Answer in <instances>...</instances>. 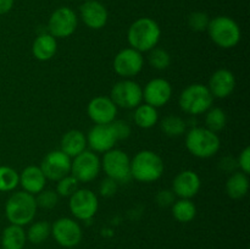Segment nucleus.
Instances as JSON below:
<instances>
[{
    "label": "nucleus",
    "instance_id": "obj_14",
    "mask_svg": "<svg viewBox=\"0 0 250 249\" xmlns=\"http://www.w3.org/2000/svg\"><path fill=\"white\" fill-rule=\"evenodd\" d=\"M143 65V55L133 48L122 49L114 59L115 72L122 78H133L141 72Z\"/></svg>",
    "mask_w": 250,
    "mask_h": 249
},
{
    "label": "nucleus",
    "instance_id": "obj_23",
    "mask_svg": "<svg viewBox=\"0 0 250 249\" xmlns=\"http://www.w3.org/2000/svg\"><path fill=\"white\" fill-rule=\"evenodd\" d=\"M58 51V42L51 34H39L32 44V54L39 61H48L55 56Z\"/></svg>",
    "mask_w": 250,
    "mask_h": 249
},
{
    "label": "nucleus",
    "instance_id": "obj_21",
    "mask_svg": "<svg viewBox=\"0 0 250 249\" xmlns=\"http://www.w3.org/2000/svg\"><path fill=\"white\" fill-rule=\"evenodd\" d=\"M19 183L24 192L32 195L38 194L45 188L46 178L39 166H27L19 175Z\"/></svg>",
    "mask_w": 250,
    "mask_h": 249
},
{
    "label": "nucleus",
    "instance_id": "obj_2",
    "mask_svg": "<svg viewBox=\"0 0 250 249\" xmlns=\"http://www.w3.org/2000/svg\"><path fill=\"white\" fill-rule=\"evenodd\" d=\"M36 197L24 190L12 193L5 204V216L11 225L26 226L31 224L37 214Z\"/></svg>",
    "mask_w": 250,
    "mask_h": 249
},
{
    "label": "nucleus",
    "instance_id": "obj_17",
    "mask_svg": "<svg viewBox=\"0 0 250 249\" xmlns=\"http://www.w3.org/2000/svg\"><path fill=\"white\" fill-rule=\"evenodd\" d=\"M172 97V85L164 78H154L149 81L143 89V99L146 104L154 107H161L167 104Z\"/></svg>",
    "mask_w": 250,
    "mask_h": 249
},
{
    "label": "nucleus",
    "instance_id": "obj_10",
    "mask_svg": "<svg viewBox=\"0 0 250 249\" xmlns=\"http://www.w3.org/2000/svg\"><path fill=\"white\" fill-rule=\"evenodd\" d=\"M51 236L59 246L72 249L81 243L83 232L75 219L60 217L51 225Z\"/></svg>",
    "mask_w": 250,
    "mask_h": 249
},
{
    "label": "nucleus",
    "instance_id": "obj_25",
    "mask_svg": "<svg viewBox=\"0 0 250 249\" xmlns=\"http://www.w3.org/2000/svg\"><path fill=\"white\" fill-rule=\"evenodd\" d=\"M249 190V177L242 171H236L226 182V193L232 199H242L248 194Z\"/></svg>",
    "mask_w": 250,
    "mask_h": 249
},
{
    "label": "nucleus",
    "instance_id": "obj_31",
    "mask_svg": "<svg viewBox=\"0 0 250 249\" xmlns=\"http://www.w3.org/2000/svg\"><path fill=\"white\" fill-rule=\"evenodd\" d=\"M19 173L10 166H0V192H11L19 186Z\"/></svg>",
    "mask_w": 250,
    "mask_h": 249
},
{
    "label": "nucleus",
    "instance_id": "obj_24",
    "mask_svg": "<svg viewBox=\"0 0 250 249\" xmlns=\"http://www.w3.org/2000/svg\"><path fill=\"white\" fill-rule=\"evenodd\" d=\"M27 236L23 227L11 225L5 227L1 234V249H23Z\"/></svg>",
    "mask_w": 250,
    "mask_h": 249
},
{
    "label": "nucleus",
    "instance_id": "obj_41",
    "mask_svg": "<svg viewBox=\"0 0 250 249\" xmlns=\"http://www.w3.org/2000/svg\"><path fill=\"white\" fill-rule=\"evenodd\" d=\"M14 6V0H0V15H5Z\"/></svg>",
    "mask_w": 250,
    "mask_h": 249
},
{
    "label": "nucleus",
    "instance_id": "obj_18",
    "mask_svg": "<svg viewBox=\"0 0 250 249\" xmlns=\"http://www.w3.org/2000/svg\"><path fill=\"white\" fill-rule=\"evenodd\" d=\"M202 187L199 175L192 170L181 171L172 182V192L180 199H190L195 197Z\"/></svg>",
    "mask_w": 250,
    "mask_h": 249
},
{
    "label": "nucleus",
    "instance_id": "obj_35",
    "mask_svg": "<svg viewBox=\"0 0 250 249\" xmlns=\"http://www.w3.org/2000/svg\"><path fill=\"white\" fill-rule=\"evenodd\" d=\"M37 207L42 208V209H53L58 205L59 203V195L55 190L45 189L44 188L42 192H39L36 197Z\"/></svg>",
    "mask_w": 250,
    "mask_h": 249
},
{
    "label": "nucleus",
    "instance_id": "obj_16",
    "mask_svg": "<svg viewBox=\"0 0 250 249\" xmlns=\"http://www.w3.org/2000/svg\"><path fill=\"white\" fill-rule=\"evenodd\" d=\"M87 145L94 153H106L117 143V138L111 124H95L90 128L87 136Z\"/></svg>",
    "mask_w": 250,
    "mask_h": 249
},
{
    "label": "nucleus",
    "instance_id": "obj_30",
    "mask_svg": "<svg viewBox=\"0 0 250 249\" xmlns=\"http://www.w3.org/2000/svg\"><path fill=\"white\" fill-rule=\"evenodd\" d=\"M227 124V115L221 107H210L205 115V127L210 131H222Z\"/></svg>",
    "mask_w": 250,
    "mask_h": 249
},
{
    "label": "nucleus",
    "instance_id": "obj_5",
    "mask_svg": "<svg viewBox=\"0 0 250 249\" xmlns=\"http://www.w3.org/2000/svg\"><path fill=\"white\" fill-rule=\"evenodd\" d=\"M207 31L210 39L222 49L234 48L241 41V28L229 16H216L210 20Z\"/></svg>",
    "mask_w": 250,
    "mask_h": 249
},
{
    "label": "nucleus",
    "instance_id": "obj_33",
    "mask_svg": "<svg viewBox=\"0 0 250 249\" xmlns=\"http://www.w3.org/2000/svg\"><path fill=\"white\" fill-rule=\"evenodd\" d=\"M78 186L80 182L73 177L72 175H67L65 177H62L61 180L58 181V185H56V190L59 197H68L70 198L76 190L78 189Z\"/></svg>",
    "mask_w": 250,
    "mask_h": 249
},
{
    "label": "nucleus",
    "instance_id": "obj_42",
    "mask_svg": "<svg viewBox=\"0 0 250 249\" xmlns=\"http://www.w3.org/2000/svg\"><path fill=\"white\" fill-rule=\"evenodd\" d=\"M72 249H75V248H72Z\"/></svg>",
    "mask_w": 250,
    "mask_h": 249
},
{
    "label": "nucleus",
    "instance_id": "obj_1",
    "mask_svg": "<svg viewBox=\"0 0 250 249\" xmlns=\"http://www.w3.org/2000/svg\"><path fill=\"white\" fill-rule=\"evenodd\" d=\"M161 37V29L156 21L150 17H141L129 26L127 41L129 46L139 53H146L158 45Z\"/></svg>",
    "mask_w": 250,
    "mask_h": 249
},
{
    "label": "nucleus",
    "instance_id": "obj_28",
    "mask_svg": "<svg viewBox=\"0 0 250 249\" xmlns=\"http://www.w3.org/2000/svg\"><path fill=\"white\" fill-rule=\"evenodd\" d=\"M161 131L166 134L167 137H172V138H176V137H181L182 134H185L186 132V121L181 116H177V115H167L163 119L160 124Z\"/></svg>",
    "mask_w": 250,
    "mask_h": 249
},
{
    "label": "nucleus",
    "instance_id": "obj_11",
    "mask_svg": "<svg viewBox=\"0 0 250 249\" xmlns=\"http://www.w3.org/2000/svg\"><path fill=\"white\" fill-rule=\"evenodd\" d=\"M68 208L75 219L88 221L97 214L99 200L97 194L88 188H78L70 197Z\"/></svg>",
    "mask_w": 250,
    "mask_h": 249
},
{
    "label": "nucleus",
    "instance_id": "obj_15",
    "mask_svg": "<svg viewBox=\"0 0 250 249\" xmlns=\"http://www.w3.org/2000/svg\"><path fill=\"white\" fill-rule=\"evenodd\" d=\"M87 112L89 119L95 124H109L116 120L117 106L110 97L99 95L90 100L87 106Z\"/></svg>",
    "mask_w": 250,
    "mask_h": 249
},
{
    "label": "nucleus",
    "instance_id": "obj_29",
    "mask_svg": "<svg viewBox=\"0 0 250 249\" xmlns=\"http://www.w3.org/2000/svg\"><path fill=\"white\" fill-rule=\"evenodd\" d=\"M51 234V225L48 221H37L29 226L26 232L27 241L33 244H41Z\"/></svg>",
    "mask_w": 250,
    "mask_h": 249
},
{
    "label": "nucleus",
    "instance_id": "obj_7",
    "mask_svg": "<svg viewBox=\"0 0 250 249\" xmlns=\"http://www.w3.org/2000/svg\"><path fill=\"white\" fill-rule=\"evenodd\" d=\"M102 168L106 173V177L112 178L117 183H126L132 178L131 159L121 149L112 148L104 153Z\"/></svg>",
    "mask_w": 250,
    "mask_h": 249
},
{
    "label": "nucleus",
    "instance_id": "obj_19",
    "mask_svg": "<svg viewBox=\"0 0 250 249\" xmlns=\"http://www.w3.org/2000/svg\"><path fill=\"white\" fill-rule=\"evenodd\" d=\"M81 19L90 29H102L106 24L109 14L102 2L98 0H87L80 7Z\"/></svg>",
    "mask_w": 250,
    "mask_h": 249
},
{
    "label": "nucleus",
    "instance_id": "obj_36",
    "mask_svg": "<svg viewBox=\"0 0 250 249\" xmlns=\"http://www.w3.org/2000/svg\"><path fill=\"white\" fill-rule=\"evenodd\" d=\"M110 124H111L112 129H114L117 141L127 139L131 136V126H129L126 121H122V120H114Z\"/></svg>",
    "mask_w": 250,
    "mask_h": 249
},
{
    "label": "nucleus",
    "instance_id": "obj_12",
    "mask_svg": "<svg viewBox=\"0 0 250 249\" xmlns=\"http://www.w3.org/2000/svg\"><path fill=\"white\" fill-rule=\"evenodd\" d=\"M78 17L71 7L61 6L49 17L48 31L54 38H67L77 29Z\"/></svg>",
    "mask_w": 250,
    "mask_h": 249
},
{
    "label": "nucleus",
    "instance_id": "obj_20",
    "mask_svg": "<svg viewBox=\"0 0 250 249\" xmlns=\"http://www.w3.org/2000/svg\"><path fill=\"white\" fill-rule=\"evenodd\" d=\"M208 88L214 98L225 99L233 93L236 88V77L233 72L227 68H220L211 75Z\"/></svg>",
    "mask_w": 250,
    "mask_h": 249
},
{
    "label": "nucleus",
    "instance_id": "obj_3",
    "mask_svg": "<svg viewBox=\"0 0 250 249\" xmlns=\"http://www.w3.org/2000/svg\"><path fill=\"white\" fill-rule=\"evenodd\" d=\"M164 173V161L153 150H142L131 160V176L138 182L158 181Z\"/></svg>",
    "mask_w": 250,
    "mask_h": 249
},
{
    "label": "nucleus",
    "instance_id": "obj_34",
    "mask_svg": "<svg viewBox=\"0 0 250 249\" xmlns=\"http://www.w3.org/2000/svg\"><path fill=\"white\" fill-rule=\"evenodd\" d=\"M210 17L207 12L195 11L188 16V26L194 32H204L209 26Z\"/></svg>",
    "mask_w": 250,
    "mask_h": 249
},
{
    "label": "nucleus",
    "instance_id": "obj_9",
    "mask_svg": "<svg viewBox=\"0 0 250 249\" xmlns=\"http://www.w3.org/2000/svg\"><path fill=\"white\" fill-rule=\"evenodd\" d=\"M102 170V161L99 156L90 150L78 154L71 161V175L80 183L94 181Z\"/></svg>",
    "mask_w": 250,
    "mask_h": 249
},
{
    "label": "nucleus",
    "instance_id": "obj_8",
    "mask_svg": "<svg viewBox=\"0 0 250 249\" xmlns=\"http://www.w3.org/2000/svg\"><path fill=\"white\" fill-rule=\"evenodd\" d=\"M110 99L117 107L136 109L143 102V88L131 78H124L112 87Z\"/></svg>",
    "mask_w": 250,
    "mask_h": 249
},
{
    "label": "nucleus",
    "instance_id": "obj_39",
    "mask_svg": "<svg viewBox=\"0 0 250 249\" xmlns=\"http://www.w3.org/2000/svg\"><path fill=\"white\" fill-rule=\"evenodd\" d=\"M237 165L241 168V171L246 175L250 173V148L246 146L243 150L241 151L239 156L237 158Z\"/></svg>",
    "mask_w": 250,
    "mask_h": 249
},
{
    "label": "nucleus",
    "instance_id": "obj_22",
    "mask_svg": "<svg viewBox=\"0 0 250 249\" xmlns=\"http://www.w3.org/2000/svg\"><path fill=\"white\" fill-rule=\"evenodd\" d=\"M87 148V137L80 129H71L66 132L60 142V150L73 159L83 153Z\"/></svg>",
    "mask_w": 250,
    "mask_h": 249
},
{
    "label": "nucleus",
    "instance_id": "obj_40",
    "mask_svg": "<svg viewBox=\"0 0 250 249\" xmlns=\"http://www.w3.org/2000/svg\"><path fill=\"white\" fill-rule=\"evenodd\" d=\"M220 167H221V170H224L225 172H236L234 170L238 167V165H237V159H234L233 156H225V158H222L221 160H220Z\"/></svg>",
    "mask_w": 250,
    "mask_h": 249
},
{
    "label": "nucleus",
    "instance_id": "obj_26",
    "mask_svg": "<svg viewBox=\"0 0 250 249\" xmlns=\"http://www.w3.org/2000/svg\"><path fill=\"white\" fill-rule=\"evenodd\" d=\"M134 122L138 127L143 129L151 128L159 121L158 109L149 104H141L136 107L134 111Z\"/></svg>",
    "mask_w": 250,
    "mask_h": 249
},
{
    "label": "nucleus",
    "instance_id": "obj_6",
    "mask_svg": "<svg viewBox=\"0 0 250 249\" xmlns=\"http://www.w3.org/2000/svg\"><path fill=\"white\" fill-rule=\"evenodd\" d=\"M214 97L210 93L208 85L200 83H193L183 89L178 98L180 107L192 116L202 115L211 107Z\"/></svg>",
    "mask_w": 250,
    "mask_h": 249
},
{
    "label": "nucleus",
    "instance_id": "obj_27",
    "mask_svg": "<svg viewBox=\"0 0 250 249\" xmlns=\"http://www.w3.org/2000/svg\"><path fill=\"white\" fill-rule=\"evenodd\" d=\"M172 215L178 222L187 224L194 220L197 207L190 199H178L172 204Z\"/></svg>",
    "mask_w": 250,
    "mask_h": 249
},
{
    "label": "nucleus",
    "instance_id": "obj_38",
    "mask_svg": "<svg viewBox=\"0 0 250 249\" xmlns=\"http://www.w3.org/2000/svg\"><path fill=\"white\" fill-rule=\"evenodd\" d=\"M175 197L176 195L173 194L172 190H170V189L159 190L158 194H156V197H155L156 204L161 208L172 207V204L175 203Z\"/></svg>",
    "mask_w": 250,
    "mask_h": 249
},
{
    "label": "nucleus",
    "instance_id": "obj_4",
    "mask_svg": "<svg viewBox=\"0 0 250 249\" xmlns=\"http://www.w3.org/2000/svg\"><path fill=\"white\" fill-rule=\"evenodd\" d=\"M186 146L195 158L209 159L219 151L221 141L207 127H193L186 134Z\"/></svg>",
    "mask_w": 250,
    "mask_h": 249
},
{
    "label": "nucleus",
    "instance_id": "obj_13",
    "mask_svg": "<svg viewBox=\"0 0 250 249\" xmlns=\"http://www.w3.org/2000/svg\"><path fill=\"white\" fill-rule=\"evenodd\" d=\"M71 161H72V159L66 155L63 151L53 150L44 156L39 167L43 171L46 180L58 182L62 177L70 175Z\"/></svg>",
    "mask_w": 250,
    "mask_h": 249
},
{
    "label": "nucleus",
    "instance_id": "obj_37",
    "mask_svg": "<svg viewBox=\"0 0 250 249\" xmlns=\"http://www.w3.org/2000/svg\"><path fill=\"white\" fill-rule=\"evenodd\" d=\"M117 188H119V183L112 180V178L106 177L100 182L99 193L105 198L114 197L117 192Z\"/></svg>",
    "mask_w": 250,
    "mask_h": 249
},
{
    "label": "nucleus",
    "instance_id": "obj_32",
    "mask_svg": "<svg viewBox=\"0 0 250 249\" xmlns=\"http://www.w3.org/2000/svg\"><path fill=\"white\" fill-rule=\"evenodd\" d=\"M148 61L150 66L155 70L163 71L170 66L171 56L167 50L163 48H153L150 51H148Z\"/></svg>",
    "mask_w": 250,
    "mask_h": 249
}]
</instances>
